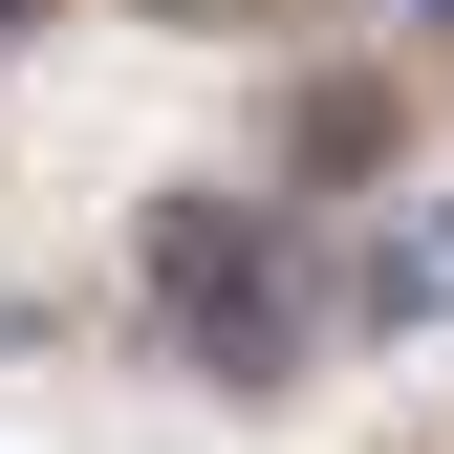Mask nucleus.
<instances>
[{
  "label": "nucleus",
  "instance_id": "f03ea898",
  "mask_svg": "<svg viewBox=\"0 0 454 454\" xmlns=\"http://www.w3.org/2000/svg\"><path fill=\"white\" fill-rule=\"evenodd\" d=\"M433 303H454V195H433V216H389L368 281H347V325H433Z\"/></svg>",
  "mask_w": 454,
  "mask_h": 454
},
{
  "label": "nucleus",
  "instance_id": "f257e3e1",
  "mask_svg": "<svg viewBox=\"0 0 454 454\" xmlns=\"http://www.w3.org/2000/svg\"><path fill=\"white\" fill-rule=\"evenodd\" d=\"M130 303L174 325V368H216V389H281V368H303V260H281L260 195H152L130 216Z\"/></svg>",
  "mask_w": 454,
  "mask_h": 454
},
{
  "label": "nucleus",
  "instance_id": "20e7f679",
  "mask_svg": "<svg viewBox=\"0 0 454 454\" xmlns=\"http://www.w3.org/2000/svg\"><path fill=\"white\" fill-rule=\"evenodd\" d=\"M0 22H43V0H0Z\"/></svg>",
  "mask_w": 454,
  "mask_h": 454
},
{
  "label": "nucleus",
  "instance_id": "7ed1b4c3",
  "mask_svg": "<svg viewBox=\"0 0 454 454\" xmlns=\"http://www.w3.org/2000/svg\"><path fill=\"white\" fill-rule=\"evenodd\" d=\"M389 43H433V66H454V0H389Z\"/></svg>",
  "mask_w": 454,
  "mask_h": 454
}]
</instances>
